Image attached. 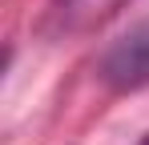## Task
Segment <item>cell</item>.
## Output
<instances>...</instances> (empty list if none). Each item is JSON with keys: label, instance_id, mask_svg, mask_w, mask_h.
<instances>
[{"label": "cell", "instance_id": "1", "mask_svg": "<svg viewBox=\"0 0 149 145\" xmlns=\"http://www.w3.org/2000/svg\"><path fill=\"white\" fill-rule=\"evenodd\" d=\"M101 77L113 89H141V85H149V20L137 24L129 36H121L105 52Z\"/></svg>", "mask_w": 149, "mask_h": 145}, {"label": "cell", "instance_id": "2", "mask_svg": "<svg viewBox=\"0 0 149 145\" xmlns=\"http://www.w3.org/2000/svg\"><path fill=\"white\" fill-rule=\"evenodd\" d=\"M121 4L125 0H56L52 24L65 36H81V32H93L97 24H105Z\"/></svg>", "mask_w": 149, "mask_h": 145}, {"label": "cell", "instance_id": "3", "mask_svg": "<svg viewBox=\"0 0 149 145\" xmlns=\"http://www.w3.org/2000/svg\"><path fill=\"white\" fill-rule=\"evenodd\" d=\"M137 145H149V133H145V137H141V141H137Z\"/></svg>", "mask_w": 149, "mask_h": 145}]
</instances>
